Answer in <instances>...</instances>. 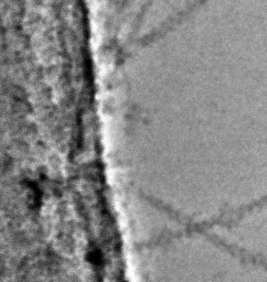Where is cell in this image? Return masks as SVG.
Wrapping results in <instances>:
<instances>
[{"instance_id":"obj_1","label":"cell","mask_w":267,"mask_h":282,"mask_svg":"<svg viewBox=\"0 0 267 282\" xmlns=\"http://www.w3.org/2000/svg\"><path fill=\"white\" fill-rule=\"evenodd\" d=\"M263 236H264V245L267 255V206L264 213V219H263Z\"/></svg>"}]
</instances>
